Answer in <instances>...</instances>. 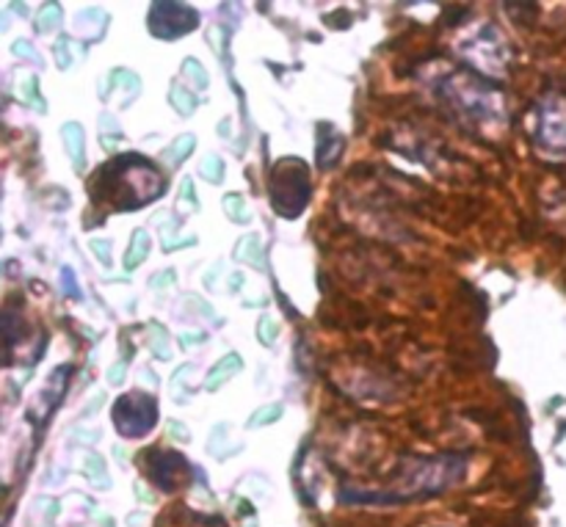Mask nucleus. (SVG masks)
Segmentation results:
<instances>
[{"mask_svg": "<svg viewBox=\"0 0 566 527\" xmlns=\"http://www.w3.org/2000/svg\"><path fill=\"white\" fill-rule=\"evenodd\" d=\"M468 470V459L459 453H446L434 459H407L401 473L387 489H343L340 500L348 506H398V503L418 500V497L442 495L451 489Z\"/></svg>", "mask_w": 566, "mask_h": 527, "instance_id": "f257e3e1", "label": "nucleus"}, {"mask_svg": "<svg viewBox=\"0 0 566 527\" xmlns=\"http://www.w3.org/2000/svg\"><path fill=\"white\" fill-rule=\"evenodd\" d=\"M431 88L462 125L475 127L481 133H501L503 125H506L503 92L490 86L484 77L473 75V72L442 66L440 77L431 81Z\"/></svg>", "mask_w": 566, "mask_h": 527, "instance_id": "f03ea898", "label": "nucleus"}, {"mask_svg": "<svg viewBox=\"0 0 566 527\" xmlns=\"http://www.w3.org/2000/svg\"><path fill=\"white\" fill-rule=\"evenodd\" d=\"M166 191V180L153 160L142 155H119L105 164L92 180V197L108 202L111 210H138Z\"/></svg>", "mask_w": 566, "mask_h": 527, "instance_id": "7ed1b4c3", "label": "nucleus"}, {"mask_svg": "<svg viewBox=\"0 0 566 527\" xmlns=\"http://www.w3.org/2000/svg\"><path fill=\"white\" fill-rule=\"evenodd\" d=\"M313 193V180H310V166L298 158H282L271 169L269 177V197L271 208L282 219H296L304 213Z\"/></svg>", "mask_w": 566, "mask_h": 527, "instance_id": "20e7f679", "label": "nucleus"}, {"mask_svg": "<svg viewBox=\"0 0 566 527\" xmlns=\"http://www.w3.org/2000/svg\"><path fill=\"white\" fill-rule=\"evenodd\" d=\"M459 53L470 61V66L481 70L490 77H503L509 72V61H512V48H509L506 36L501 28L486 22V25L475 28L468 39L457 44Z\"/></svg>", "mask_w": 566, "mask_h": 527, "instance_id": "39448f33", "label": "nucleus"}, {"mask_svg": "<svg viewBox=\"0 0 566 527\" xmlns=\"http://www.w3.org/2000/svg\"><path fill=\"white\" fill-rule=\"evenodd\" d=\"M528 136L536 149L553 160H566V99L547 97L534 108L528 122Z\"/></svg>", "mask_w": 566, "mask_h": 527, "instance_id": "423d86ee", "label": "nucleus"}, {"mask_svg": "<svg viewBox=\"0 0 566 527\" xmlns=\"http://www.w3.org/2000/svg\"><path fill=\"white\" fill-rule=\"evenodd\" d=\"M158 401L142 390L116 398L114 409H111L116 431H119L125 440H142V436H147L149 431L158 425Z\"/></svg>", "mask_w": 566, "mask_h": 527, "instance_id": "0eeeda50", "label": "nucleus"}, {"mask_svg": "<svg viewBox=\"0 0 566 527\" xmlns=\"http://www.w3.org/2000/svg\"><path fill=\"white\" fill-rule=\"evenodd\" d=\"M197 25L199 14L188 3H155L149 9V33L155 39H164V42L186 36Z\"/></svg>", "mask_w": 566, "mask_h": 527, "instance_id": "6e6552de", "label": "nucleus"}, {"mask_svg": "<svg viewBox=\"0 0 566 527\" xmlns=\"http://www.w3.org/2000/svg\"><path fill=\"white\" fill-rule=\"evenodd\" d=\"M149 459H153V462L147 464L149 481H153L155 486H160L164 492L180 489L188 481V475H193V467L186 462V456H180V453L153 451Z\"/></svg>", "mask_w": 566, "mask_h": 527, "instance_id": "1a4fd4ad", "label": "nucleus"}, {"mask_svg": "<svg viewBox=\"0 0 566 527\" xmlns=\"http://www.w3.org/2000/svg\"><path fill=\"white\" fill-rule=\"evenodd\" d=\"M70 370L66 365H61V368L53 370V376H50L48 381H44V387L39 390L36 401H33V407L28 409V418L36 423V429H42V423H48V414L53 412L55 407H59L61 401V392L66 390V381H70Z\"/></svg>", "mask_w": 566, "mask_h": 527, "instance_id": "9d476101", "label": "nucleus"}, {"mask_svg": "<svg viewBox=\"0 0 566 527\" xmlns=\"http://www.w3.org/2000/svg\"><path fill=\"white\" fill-rule=\"evenodd\" d=\"M343 147H346V141H343L337 127L318 125V136H315V160H318V169H332L340 160Z\"/></svg>", "mask_w": 566, "mask_h": 527, "instance_id": "9b49d317", "label": "nucleus"}, {"mask_svg": "<svg viewBox=\"0 0 566 527\" xmlns=\"http://www.w3.org/2000/svg\"><path fill=\"white\" fill-rule=\"evenodd\" d=\"M241 370H243V359L238 357V354H227V357H221V362H216L213 370L208 373V379H205V390L208 392L221 390V387H224L232 376L241 373Z\"/></svg>", "mask_w": 566, "mask_h": 527, "instance_id": "f8f14e48", "label": "nucleus"}, {"mask_svg": "<svg viewBox=\"0 0 566 527\" xmlns=\"http://www.w3.org/2000/svg\"><path fill=\"white\" fill-rule=\"evenodd\" d=\"M61 138H64V147L70 152V160L75 169H83V152H86V136H83V127L77 122H66L61 127Z\"/></svg>", "mask_w": 566, "mask_h": 527, "instance_id": "ddd939ff", "label": "nucleus"}, {"mask_svg": "<svg viewBox=\"0 0 566 527\" xmlns=\"http://www.w3.org/2000/svg\"><path fill=\"white\" fill-rule=\"evenodd\" d=\"M147 254H149V235H147V230H136V232H133V238H130V246H127L125 268L127 271L138 268V265H142L144 260H147Z\"/></svg>", "mask_w": 566, "mask_h": 527, "instance_id": "4468645a", "label": "nucleus"}, {"mask_svg": "<svg viewBox=\"0 0 566 527\" xmlns=\"http://www.w3.org/2000/svg\"><path fill=\"white\" fill-rule=\"evenodd\" d=\"M235 260H241V263H252L254 268L263 271V249H260V238L258 235L241 238V243L235 246Z\"/></svg>", "mask_w": 566, "mask_h": 527, "instance_id": "2eb2a0df", "label": "nucleus"}, {"mask_svg": "<svg viewBox=\"0 0 566 527\" xmlns=\"http://www.w3.org/2000/svg\"><path fill=\"white\" fill-rule=\"evenodd\" d=\"M193 147H197V138H193L191 133H182V136H177V141L166 149V160H169L171 166L186 164V160L191 158Z\"/></svg>", "mask_w": 566, "mask_h": 527, "instance_id": "dca6fc26", "label": "nucleus"}, {"mask_svg": "<svg viewBox=\"0 0 566 527\" xmlns=\"http://www.w3.org/2000/svg\"><path fill=\"white\" fill-rule=\"evenodd\" d=\"M169 103L175 105V110L180 116H191L193 108H197V97H193L191 92H186L182 83H175V86L169 88Z\"/></svg>", "mask_w": 566, "mask_h": 527, "instance_id": "f3484780", "label": "nucleus"}, {"mask_svg": "<svg viewBox=\"0 0 566 527\" xmlns=\"http://www.w3.org/2000/svg\"><path fill=\"white\" fill-rule=\"evenodd\" d=\"M224 213L230 215L235 224H249V221H252V213H249L247 204H243L241 193H227V197H224Z\"/></svg>", "mask_w": 566, "mask_h": 527, "instance_id": "a211bd4d", "label": "nucleus"}, {"mask_svg": "<svg viewBox=\"0 0 566 527\" xmlns=\"http://www.w3.org/2000/svg\"><path fill=\"white\" fill-rule=\"evenodd\" d=\"M182 77H188V81L193 83V88H199V92H205V88L210 86L208 72H205V66L199 64L197 59H186V61H182Z\"/></svg>", "mask_w": 566, "mask_h": 527, "instance_id": "6ab92c4d", "label": "nucleus"}, {"mask_svg": "<svg viewBox=\"0 0 566 527\" xmlns=\"http://www.w3.org/2000/svg\"><path fill=\"white\" fill-rule=\"evenodd\" d=\"M59 25H61V6L59 3L42 6V11H39V20H36V31L50 33L53 28H59Z\"/></svg>", "mask_w": 566, "mask_h": 527, "instance_id": "aec40b11", "label": "nucleus"}, {"mask_svg": "<svg viewBox=\"0 0 566 527\" xmlns=\"http://www.w3.org/2000/svg\"><path fill=\"white\" fill-rule=\"evenodd\" d=\"M282 418V407L280 403H269V407L258 409V412L252 414V420H249V429H260V425H271L276 423V420Z\"/></svg>", "mask_w": 566, "mask_h": 527, "instance_id": "412c9836", "label": "nucleus"}, {"mask_svg": "<svg viewBox=\"0 0 566 527\" xmlns=\"http://www.w3.org/2000/svg\"><path fill=\"white\" fill-rule=\"evenodd\" d=\"M202 177L208 182H213V186H219V182L224 180V160H221L219 155H210V158H205Z\"/></svg>", "mask_w": 566, "mask_h": 527, "instance_id": "4be33fe9", "label": "nucleus"}, {"mask_svg": "<svg viewBox=\"0 0 566 527\" xmlns=\"http://www.w3.org/2000/svg\"><path fill=\"white\" fill-rule=\"evenodd\" d=\"M86 475L92 481H97L99 489H105V486H108V473H105V462L97 456V453H92V456L86 459Z\"/></svg>", "mask_w": 566, "mask_h": 527, "instance_id": "5701e85b", "label": "nucleus"}, {"mask_svg": "<svg viewBox=\"0 0 566 527\" xmlns=\"http://www.w3.org/2000/svg\"><path fill=\"white\" fill-rule=\"evenodd\" d=\"M22 99H28V103H31L39 114H44V110H48V103L39 97V77L36 75L25 77V92H22Z\"/></svg>", "mask_w": 566, "mask_h": 527, "instance_id": "b1692460", "label": "nucleus"}, {"mask_svg": "<svg viewBox=\"0 0 566 527\" xmlns=\"http://www.w3.org/2000/svg\"><path fill=\"white\" fill-rule=\"evenodd\" d=\"M276 337H280V329H276V320L274 318H260L258 340L263 342V346H274Z\"/></svg>", "mask_w": 566, "mask_h": 527, "instance_id": "393cba45", "label": "nucleus"}, {"mask_svg": "<svg viewBox=\"0 0 566 527\" xmlns=\"http://www.w3.org/2000/svg\"><path fill=\"white\" fill-rule=\"evenodd\" d=\"M55 59H59V66H61V70H66V66H72L70 39H66V36H61L59 42H55Z\"/></svg>", "mask_w": 566, "mask_h": 527, "instance_id": "a878e982", "label": "nucleus"}, {"mask_svg": "<svg viewBox=\"0 0 566 527\" xmlns=\"http://www.w3.org/2000/svg\"><path fill=\"white\" fill-rule=\"evenodd\" d=\"M61 291H64V296L70 298H81V291L75 287V274H72V268H61Z\"/></svg>", "mask_w": 566, "mask_h": 527, "instance_id": "bb28decb", "label": "nucleus"}, {"mask_svg": "<svg viewBox=\"0 0 566 527\" xmlns=\"http://www.w3.org/2000/svg\"><path fill=\"white\" fill-rule=\"evenodd\" d=\"M88 249L99 257V263L111 265V241H88Z\"/></svg>", "mask_w": 566, "mask_h": 527, "instance_id": "cd10ccee", "label": "nucleus"}, {"mask_svg": "<svg viewBox=\"0 0 566 527\" xmlns=\"http://www.w3.org/2000/svg\"><path fill=\"white\" fill-rule=\"evenodd\" d=\"M155 340H158V357L169 359V342H166V331H164V326H160V324L153 326V342Z\"/></svg>", "mask_w": 566, "mask_h": 527, "instance_id": "c85d7f7f", "label": "nucleus"}, {"mask_svg": "<svg viewBox=\"0 0 566 527\" xmlns=\"http://www.w3.org/2000/svg\"><path fill=\"white\" fill-rule=\"evenodd\" d=\"M125 368H127L125 362H116L114 368H111V373H108V381H111V384L119 387L122 381H125Z\"/></svg>", "mask_w": 566, "mask_h": 527, "instance_id": "c756f323", "label": "nucleus"}, {"mask_svg": "<svg viewBox=\"0 0 566 527\" xmlns=\"http://www.w3.org/2000/svg\"><path fill=\"white\" fill-rule=\"evenodd\" d=\"M11 50H14L17 55H25V59L39 61L36 53H33V48H31V44H28V42H14V48H11Z\"/></svg>", "mask_w": 566, "mask_h": 527, "instance_id": "7c9ffc66", "label": "nucleus"}, {"mask_svg": "<svg viewBox=\"0 0 566 527\" xmlns=\"http://www.w3.org/2000/svg\"><path fill=\"white\" fill-rule=\"evenodd\" d=\"M182 199H186L191 208H197V197H193V182L191 180H182Z\"/></svg>", "mask_w": 566, "mask_h": 527, "instance_id": "2f4dec72", "label": "nucleus"}, {"mask_svg": "<svg viewBox=\"0 0 566 527\" xmlns=\"http://www.w3.org/2000/svg\"><path fill=\"white\" fill-rule=\"evenodd\" d=\"M169 280H175V274H171V271H166V274H160V276H153V287H166L164 282H169Z\"/></svg>", "mask_w": 566, "mask_h": 527, "instance_id": "473e14b6", "label": "nucleus"}]
</instances>
